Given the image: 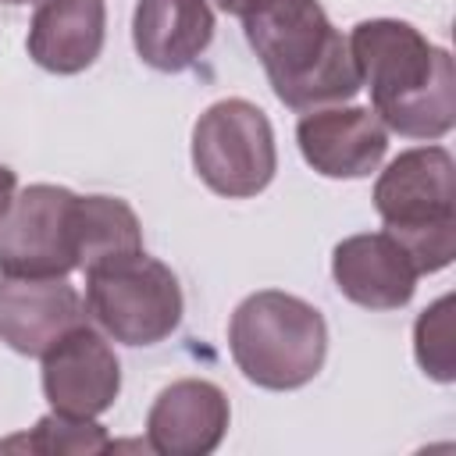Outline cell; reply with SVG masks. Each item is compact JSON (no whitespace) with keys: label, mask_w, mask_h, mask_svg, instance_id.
Listing matches in <instances>:
<instances>
[{"label":"cell","mask_w":456,"mask_h":456,"mask_svg":"<svg viewBox=\"0 0 456 456\" xmlns=\"http://www.w3.org/2000/svg\"><path fill=\"white\" fill-rule=\"evenodd\" d=\"M456 160L445 146L403 150L374 182L385 232L410 253L417 274H435L456 256Z\"/></svg>","instance_id":"cell-4"},{"label":"cell","mask_w":456,"mask_h":456,"mask_svg":"<svg viewBox=\"0 0 456 456\" xmlns=\"http://www.w3.org/2000/svg\"><path fill=\"white\" fill-rule=\"evenodd\" d=\"M86 310L121 346H157L182 324V285L153 256L128 253L86 271Z\"/></svg>","instance_id":"cell-5"},{"label":"cell","mask_w":456,"mask_h":456,"mask_svg":"<svg viewBox=\"0 0 456 456\" xmlns=\"http://www.w3.org/2000/svg\"><path fill=\"white\" fill-rule=\"evenodd\" d=\"M192 167L217 196L249 200L264 192L278 171L267 114L242 96L210 103L192 125Z\"/></svg>","instance_id":"cell-6"},{"label":"cell","mask_w":456,"mask_h":456,"mask_svg":"<svg viewBox=\"0 0 456 456\" xmlns=\"http://www.w3.org/2000/svg\"><path fill=\"white\" fill-rule=\"evenodd\" d=\"M14 192H18V178H14V171L7 164H0V214L7 210V203L14 200Z\"/></svg>","instance_id":"cell-18"},{"label":"cell","mask_w":456,"mask_h":456,"mask_svg":"<svg viewBox=\"0 0 456 456\" xmlns=\"http://www.w3.org/2000/svg\"><path fill=\"white\" fill-rule=\"evenodd\" d=\"M242 32L285 107L317 110L360 93L349 43L321 0H253L242 14Z\"/></svg>","instance_id":"cell-2"},{"label":"cell","mask_w":456,"mask_h":456,"mask_svg":"<svg viewBox=\"0 0 456 456\" xmlns=\"http://www.w3.org/2000/svg\"><path fill=\"white\" fill-rule=\"evenodd\" d=\"M413 356L420 370L442 385L456 378L452 367V296H438L413 324Z\"/></svg>","instance_id":"cell-17"},{"label":"cell","mask_w":456,"mask_h":456,"mask_svg":"<svg viewBox=\"0 0 456 456\" xmlns=\"http://www.w3.org/2000/svg\"><path fill=\"white\" fill-rule=\"evenodd\" d=\"M121 392V363L89 324L71 328L43 353V395L57 413L100 417Z\"/></svg>","instance_id":"cell-8"},{"label":"cell","mask_w":456,"mask_h":456,"mask_svg":"<svg viewBox=\"0 0 456 456\" xmlns=\"http://www.w3.org/2000/svg\"><path fill=\"white\" fill-rule=\"evenodd\" d=\"M86 314L68 278L0 274V338L21 356H43L57 338L86 324Z\"/></svg>","instance_id":"cell-10"},{"label":"cell","mask_w":456,"mask_h":456,"mask_svg":"<svg viewBox=\"0 0 456 456\" xmlns=\"http://www.w3.org/2000/svg\"><path fill=\"white\" fill-rule=\"evenodd\" d=\"M228 395L207 378H178L146 413V449L160 456H207L228 435Z\"/></svg>","instance_id":"cell-11"},{"label":"cell","mask_w":456,"mask_h":456,"mask_svg":"<svg viewBox=\"0 0 456 456\" xmlns=\"http://www.w3.org/2000/svg\"><path fill=\"white\" fill-rule=\"evenodd\" d=\"M349 53L360 86L370 89V110L385 128L406 139H442L456 121V75L445 46H435L417 25L370 18L353 25Z\"/></svg>","instance_id":"cell-1"},{"label":"cell","mask_w":456,"mask_h":456,"mask_svg":"<svg viewBox=\"0 0 456 456\" xmlns=\"http://www.w3.org/2000/svg\"><path fill=\"white\" fill-rule=\"evenodd\" d=\"M142 249V228L135 210L118 196H78V267H100L107 260Z\"/></svg>","instance_id":"cell-15"},{"label":"cell","mask_w":456,"mask_h":456,"mask_svg":"<svg viewBox=\"0 0 456 456\" xmlns=\"http://www.w3.org/2000/svg\"><path fill=\"white\" fill-rule=\"evenodd\" d=\"M78 267V196L64 185H28L0 214V274L68 278Z\"/></svg>","instance_id":"cell-7"},{"label":"cell","mask_w":456,"mask_h":456,"mask_svg":"<svg viewBox=\"0 0 456 456\" xmlns=\"http://www.w3.org/2000/svg\"><path fill=\"white\" fill-rule=\"evenodd\" d=\"M214 39V11L207 0H139L132 14V43L153 71L192 68Z\"/></svg>","instance_id":"cell-13"},{"label":"cell","mask_w":456,"mask_h":456,"mask_svg":"<svg viewBox=\"0 0 456 456\" xmlns=\"http://www.w3.org/2000/svg\"><path fill=\"white\" fill-rule=\"evenodd\" d=\"M0 4H11V7H18V4H28V0H0Z\"/></svg>","instance_id":"cell-20"},{"label":"cell","mask_w":456,"mask_h":456,"mask_svg":"<svg viewBox=\"0 0 456 456\" xmlns=\"http://www.w3.org/2000/svg\"><path fill=\"white\" fill-rule=\"evenodd\" d=\"M214 4H217L224 14H235V18H242V14L249 11V4H253V0H214Z\"/></svg>","instance_id":"cell-19"},{"label":"cell","mask_w":456,"mask_h":456,"mask_svg":"<svg viewBox=\"0 0 456 456\" xmlns=\"http://www.w3.org/2000/svg\"><path fill=\"white\" fill-rule=\"evenodd\" d=\"M303 160L324 178H367L388 150V128L370 107H317L296 125Z\"/></svg>","instance_id":"cell-9"},{"label":"cell","mask_w":456,"mask_h":456,"mask_svg":"<svg viewBox=\"0 0 456 456\" xmlns=\"http://www.w3.org/2000/svg\"><path fill=\"white\" fill-rule=\"evenodd\" d=\"M331 278L338 292L367 310H399L413 299L417 267L388 232H360L335 246Z\"/></svg>","instance_id":"cell-12"},{"label":"cell","mask_w":456,"mask_h":456,"mask_svg":"<svg viewBox=\"0 0 456 456\" xmlns=\"http://www.w3.org/2000/svg\"><path fill=\"white\" fill-rule=\"evenodd\" d=\"M107 36V7L103 0H39L28 25V57L53 75L86 71Z\"/></svg>","instance_id":"cell-14"},{"label":"cell","mask_w":456,"mask_h":456,"mask_svg":"<svg viewBox=\"0 0 456 456\" xmlns=\"http://www.w3.org/2000/svg\"><path fill=\"white\" fill-rule=\"evenodd\" d=\"M28 449V452H57V456H96L114 449L110 435L103 431V424H96L93 417H68V413H46L36 420L32 435L21 438H7L0 442V449Z\"/></svg>","instance_id":"cell-16"},{"label":"cell","mask_w":456,"mask_h":456,"mask_svg":"<svg viewBox=\"0 0 456 456\" xmlns=\"http://www.w3.org/2000/svg\"><path fill=\"white\" fill-rule=\"evenodd\" d=\"M228 349L246 381L271 392H292L321 374L328 324L314 303L281 289H260L235 306Z\"/></svg>","instance_id":"cell-3"}]
</instances>
